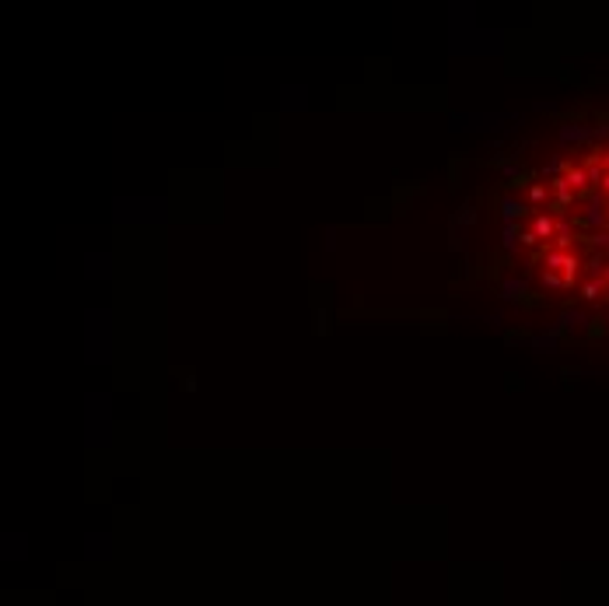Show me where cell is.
Here are the masks:
<instances>
[{"mask_svg":"<svg viewBox=\"0 0 609 606\" xmlns=\"http://www.w3.org/2000/svg\"><path fill=\"white\" fill-rule=\"evenodd\" d=\"M529 214V207L522 204V200H515V197H505L501 200V217H505V224H515L518 217H525Z\"/></svg>","mask_w":609,"mask_h":606,"instance_id":"cell-1","label":"cell"},{"mask_svg":"<svg viewBox=\"0 0 609 606\" xmlns=\"http://www.w3.org/2000/svg\"><path fill=\"white\" fill-rule=\"evenodd\" d=\"M501 291H505V298H511V301H532V298H529V288H525L522 281H505Z\"/></svg>","mask_w":609,"mask_h":606,"instance_id":"cell-2","label":"cell"},{"mask_svg":"<svg viewBox=\"0 0 609 606\" xmlns=\"http://www.w3.org/2000/svg\"><path fill=\"white\" fill-rule=\"evenodd\" d=\"M540 281H543V288H564L560 274H553V270H543V274H540Z\"/></svg>","mask_w":609,"mask_h":606,"instance_id":"cell-3","label":"cell"},{"mask_svg":"<svg viewBox=\"0 0 609 606\" xmlns=\"http://www.w3.org/2000/svg\"><path fill=\"white\" fill-rule=\"evenodd\" d=\"M459 221H463V224H469V221H473V210H469V207H463V214H459Z\"/></svg>","mask_w":609,"mask_h":606,"instance_id":"cell-4","label":"cell"}]
</instances>
